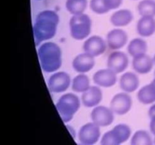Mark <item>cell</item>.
I'll list each match as a JSON object with an SVG mask.
<instances>
[{"label":"cell","mask_w":155,"mask_h":145,"mask_svg":"<svg viewBox=\"0 0 155 145\" xmlns=\"http://www.w3.org/2000/svg\"><path fill=\"white\" fill-rule=\"evenodd\" d=\"M138 100L143 104L155 102V78L150 84L142 87L137 94Z\"/></svg>","instance_id":"18"},{"label":"cell","mask_w":155,"mask_h":145,"mask_svg":"<svg viewBox=\"0 0 155 145\" xmlns=\"http://www.w3.org/2000/svg\"><path fill=\"white\" fill-rule=\"evenodd\" d=\"M132 107V98L128 94L119 93L114 96L110 101V109L118 115L128 113Z\"/></svg>","instance_id":"8"},{"label":"cell","mask_w":155,"mask_h":145,"mask_svg":"<svg viewBox=\"0 0 155 145\" xmlns=\"http://www.w3.org/2000/svg\"><path fill=\"white\" fill-rule=\"evenodd\" d=\"M137 32L141 36L148 37L155 33L154 17H142L137 23Z\"/></svg>","instance_id":"16"},{"label":"cell","mask_w":155,"mask_h":145,"mask_svg":"<svg viewBox=\"0 0 155 145\" xmlns=\"http://www.w3.org/2000/svg\"><path fill=\"white\" fill-rule=\"evenodd\" d=\"M153 59H154V63H155V55H154V58H153Z\"/></svg>","instance_id":"31"},{"label":"cell","mask_w":155,"mask_h":145,"mask_svg":"<svg viewBox=\"0 0 155 145\" xmlns=\"http://www.w3.org/2000/svg\"><path fill=\"white\" fill-rule=\"evenodd\" d=\"M154 76H155V72H154Z\"/></svg>","instance_id":"33"},{"label":"cell","mask_w":155,"mask_h":145,"mask_svg":"<svg viewBox=\"0 0 155 145\" xmlns=\"http://www.w3.org/2000/svg\"><path fill=\"white\" fill-rule=\"evenodd\" d=\"M102 99V92L97 86H91L82 95V101L85 107H92L97 106Z\"/></svg>","instance_id":"15"},{"label":"cell","mask_w":155,"mask_h":145,"mask_svg":"<svg viewBox=\"0 0 155 145\" xmlns=\"http://www.w3.org/2000/svg\"><path fill=\"white\" fill-rule=\"evenodd\" d=\"M94 65H95L94 57L86 52L77 55L73 60L74 69L77 72L81 73L89 72L93 68Z\"/></svg>","instance_id":"13"},{"label":"cell","mask_w":155,"mask_h":145,"mask_svg":"<svg viewBox=\"0 0 155 145\" xmlns=\"http://www.w3.org/2000/svg\"><path fill=\"white\" fill-rule=\"evenodd\" d=\"M138 11L142 17L155 16L154 0H142L138 5Z\"/></svg>","instance_id":"23"},{"label":"cell","mask_w":155,"mask_h":145,"mask_svg":"<svg viewBox=\"0 0 155 145\" xmlns=\"http://www.w3.org/2000/svg\"><path fill=\"white\" fill-rule=\"evenodd\" d=\"M89 86V79L85 74H80L73 79L72 89L76 92H84Z\"/></svg>","instance_id":"24"},{"label":"cell","mask_w":155,"mask_h":145,"mask_svg":"<svg viewBox=\"0 0 155 145\" xmlns=\"http://www.w3.org/2000/svg\"><path fill=\"white\" fill-rule=\"evenodd\" d=\"M148 116H149L150 119L155 118V104L150 107L149 110H148Z\"/></svg>","instance_id":"28"},{"label":"cell","mask_w":155,"mask_h":145,"mask_svg":"<svg viewBox=\"0 0 155 145\" xmlns=\"http://www.w3.org/2000/svg\"><path fill=\"white\" fill-rule=\"evenodd\" d=\"M128 36L124 30L115 29L109 32L107 35V42L109 48L112 50L121 48L127 44Z\"/></svg>","instance_id":"12"},{"label":"cell","mask_w":155,"mask_h":145,"mask_svg":"<svg viewBox=\"0 0 155 145\" xmlns=\"http://www.w3.org/2000/svg\"><path fill=\"white\" fill-rule=\"evenodd\" d=\"M147 50H148V45L146 42L139 38L133 39L128 45L129 54L133 57L139 54H146Z\"/></svg>","instance_id":"21"},{"label":"cell","mask_w":155,"mask_h":145,"mask_svg":"<svg viewBox=\"0 0 155 145\" xmlns=\"http://www.w3.org/2000/svg\"><path fill=\"white\" fill-rule=\"evenodd\" d=\"M91 119L98 126L110 125L114 119L113 110L104 106L95 107L91 113Z\"/></svg>","instance_id":"6"},{"label":"cell","mask_w":155,"mask_h":145,"mask_svg":"<svg viewBox=\"0 0 155 145\" xmlns=\"http://www.w3.org/2000/svg\"><path fill=\"white\" fill-rule=\"evenodd\" d=\"M128 57L122 51H114L111 53L107 58V67L116 73L124 72L128 66Z\"/></svg>","instance_id":"9"},{"label":"cell","mask_w":155,"mask_h":145,"mask_svg":"<svg viewBox=\"0 0 155 145\" xmlns=\"http://www.w3.org/2000/svg\"><path fill=\"white\" fill-rule=\"evenodd\" d=\"M87 6V0H67V10L74 15L80 14L84 12Z\"/></svg>","instance_id":"22"},{"label":"cell","mask_w":155,"mask_h":145,"mask_svg":"<svg viewBox=\"0 0 155 145\" xmlns=\"http://www.w3.org/2000/svg\"><path fill=\"white\" fill-rule=\"evenodd\" d=\"M133 15L130 10L122 9L114 12L110 17V23L115 27H124L131 23Z\"/></svg>","instance_id":"19"},{"label":"cell","mask_w":155,"mask_h":145,"mask_svg":"<svg viewBox=\"0 0 155 145\" xmlns=\"http://www.w3.org/2000/svg\"><path fill=\"white\" fill-rule=\"evenodd\" d=\"M90 8L92 11L98 14H103L110 11L104 5L103 0H91Z\"/></svg>","instance_id":"26"},{"label":"cell","mask_w":155,"mask_h":145,"mask_svg":"<svg viewBox=\"0 0 155 145\" xmlns=\"http://www.w3.org/2000/svg\"><path fill=\"white\" fill-rule=\"evenodd\" d=\"M83 49L84 52L93 56L101 55L105 51L106 44L104 39L98 36H91L84 42L83 45Z\"/></svg>","instance_id":"10"},{"label":"cell","mask_w":155,"mask_h":145,"mask_svg":"<svg viewBox=\"0 0 155 145\" xmlns=\"http://www.w3.org/2000/svg\"><path fill=\"white\" fill-rule=\"evenodd\" d=\"M71 84L70 76L65 72H55L51 76L48 80V88L54 93L64 92L69 88Z\"/></svg>","instance_id":"7"},{"label":"cell","mask_w":155,"mask_h":145,"mask_svg":"<svg viewBox=\"0 0 155 145\" xmlns=\"http://www.w3.org/2000/svg\"><path fill=\"white\" fill-rule=\"evenodd\" d=\"M80 107V99L77 95L72 93L62 95L56 104V108L64 122L71 121Z\"/></svg>","instance_id":"3"},{"label":"cell","mask_w":155,"mask_h":145,"mask_svg":"<svg viewBox=\"0 0 155 145\" xmlns=\"http://www.w3.org/2000/svg\"><path fill=\"white\" fill-rule=\"evenodd\" d=\"M154 63V59L148 54H142L134 57L133 60V67L135 71L139 73L146 74L152 69Z\"/></svg>","instance_id":"14"},{"label":"cell","mask_w":155,"mask_h":145,"mask_svg":"<svg viewBox=\"0 0 155 145\" xmlns=\"http://www.w3.org/2000/svg\"><path fill=\"white\" fill-rule=\"evenodd\" d=\"M116 72L110 69H100L93 76V81L97 85L101 87H111L117 82Z\"/></svg>","instance_id":"11"},{"label":"cell","mask_w":155,"mask_h":145,"mask_svg":"<svg viewBox=\"0 0 155 145\" xmlns=\"http://www.w3.org/2000/svg\"><path fill=\"white\" fill-rule=\"evenodd\" d=\"M150 130H151V133L155 136V118L151 119V122H150Z\"/></svg>","instance_id":"29"},{"label":"cell","mask_w":155,"mask_h":145,"mask_svg":"<svg viewBox=\"0 0 155 145\" xmlns=\"http://www.w3.org/2000/svg\"><path fill=\"white\" fill-rule=\"evenodd\" d=\"M154 143H155V137H154Z\"/></svg>","instance_id":"32"},{"label":"cell","mask_w":155,"mask_h":145,"mask_svg":"<svg viewBox=\"0 0 155 145\" xmlns=\"http://www.w3.org/2000/svg\"><path fill=\"white\" fill-rule=\"evenodd\" d=\"M92 28V21L87 14L74 15L70 20L71 35L77 40H83L89 36Z\"/></svg>","instance_id":"4"},{"label":"cell","mask_w":155,"mask_h":145,"mask_svg":"<svg viewBox=\"0 0 155 145\" xmlns=\"http://www.w3.org/2000/svg\"><path fill=\"white\" fill-rule=\"evenodd\" d=\"M103 2L107 8L112 10L119 8L122 4L123 0H103Z\"/></svg>","instance_id":"27"},{"label":"cell","mask_w":155,"mask_h":145,"mask_svg":"<svg viewBox=\"0 0 155 145\" xmlns=\"http://www.w3.org/2000/svg\"><path fill=\"white\" fill-rule=\"evenodd\" d=\"M38 55L41 67L45 72H54L61 66V50L54 42L42 44L38 50Z\"/></svg>","instance_id":"2"},{"label":"cell","mask_w":155,"mask_h":145,"mask_svg":"<svg viewBox=\"0 0 155 145\" xmlns=\"http://www.w3.org/2000/svg\"><path fill=\"white\" fill-rule=\"evenodd\" d=\"M59 16L55 11L45 10L37 15L33 26L35 42L38 45L41 42L51 39L56 34Z\"/></svg>","instance_id":"1"},{"label":"cell","mask_w":155,"mask_h":145,"mask_svg":"<svg viewBox=\"0 0 155 145\" xmlns=\"http://www.w3.org/2000/svg\"><path fill=\"white\" fill-rule=\"evenodd\" d=\"M153 143L149 133L144 130L137 131L131 140L132 145H151Z\"/></svg>","instance_id":"25"},{"label":"cell","mask_w":155,"mask_h":145,"mask_svg":"<svg viewBox=\"0 0 155 145\" xmlns=\"http://www.w3.org/2000/svg\"><path fill=\"white\" fill-rule=\"evenodd\" d=\"M139 79L137 75L133 72H128L123 74L120 79V87L126 92H133L138 89Z\"/></svg>","instance_id":"17"},{"label":"cell","mask_w":155,"mask_h":145,"mask_svg":"<svg viewBox=\"0 0 155 145\" xmlns=\"http://www.w3.org/2000/svg\"><path fill=\"white\" fill-rule=\"evenodd\" d=\"M67 128H68L69 130H71V128H70L69 125H68V126H67ZM71 134H72V136H74V137H75V132H74V131H71Z\"/></svg>","instance_id":"30"},{"label":"cell","mask_w":155,"mask_h":145,"mask_svg":"<svg viewBox=\"0 0 155 145\" xmlns=\"http://www.w3.org/2000/svg\"><path fill=\"white\" fill-rule=\"evenodd\" d=\"M101 134L99 126L95 122H89L83 125L79 131V140L83 144L92 145L98 140Z\"/></svg>","instance_id":"5"},{"label":"cell","mask_w":155,"mask_h":145,"mask_svg":"<svg viewBox=\"0 0 155 145\" xmlns=\"http://www.w3.org/2000/svg\"><path fill=\"white\" fill-rule=\"evenodd\" d=\"M111 132L117 143L119 145L129 139L131 134V129L126 124H119L111 130Z\"/></svg>","instance_id":"20"}]
</instances>
